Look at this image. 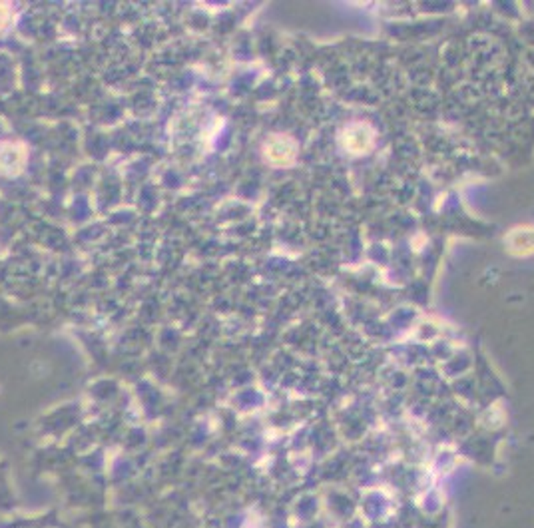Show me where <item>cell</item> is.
Instances as JSON below:
<instances>
[{"mask_svg":"<svg viewBox=\"0 0 534 528\" xmlns=\"http://www.w3.org/2000/svg\"><path fill=\"white\" fill-rule=\"evenodd\" d=\"M371 144V132L363 124H355L345 132V146L351 151H365Z\"/></svg>","mask_w":534,"mask_h":528,"instance_id":"cell-1","label":"cell"}]
</instances>
